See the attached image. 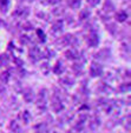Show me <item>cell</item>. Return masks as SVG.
Wrapping results in <instances>:
<instances>
[{"mask_svg": "<svg viewBox=\"0 0 131 133\" xmlns=\"http://www.w3.org/2000/svg\"><path fill=\"white\" fill-rule=\"evenodd\" d=\"M68 5L72 8H77L80 5V0H68Z\"/></svg>", "mask_w": 131, "mask_h": 133, "instance_id": "obj_1", "label": "cell"}, {"mask_svg": "<svg viewBox=\"0 0 131 133\" xmlns=\"http://www.w3.org/2000/svg\"><path fill=\"white\" fill-rule=\"evenodd\" d=\"M89 44H90L91 46H96L97 44H98V38H97L96 35L90 37V38H89Z\"/></svg>", "mask_w": 131, "mask_h": 133, "instance_id": "obj_2", "label": "cell"}, {"mask_svg": "<svg viewBox=\"0 0 131 133\" xmlns=\"http://www.w3.org/2000/svg\"><path fill=\"white\" fill-rule=\"evenodd\" d=\"M126 19V14L125 13H119L118 14V20L119 21H123V20H125Z\"/></svg>", "mask_w": 131, "mask_h": 133, "instance_id": "obj_3", "label": "cell"}, {"mask_svg": "<svg viewBox=\"0 0 131 133\" xmlns=\"http://www.w3.org/2000/svg\"><path fill=\"white\" fill-rule=\"evenodd\" d=\"M88 3L90 4L91 6H96L99 4V0H88Z\"/></svg>", "mask_w": 131, "mask_h": 133, "instance_id": "obj_4", "label": "cell"}, {"mask_svg": "<svg viewBox=\"0 0 131 133\" xmlns=\"http://www.w3.org/2000/svg\"><path fill=\"white\" fill-rule=\"evenodd\" d=\"M38 34H39V35H40V37H41L40 39H43V40H44V33L41 32V31H38Z\"/></svg>", "mask_w": 131, "mask_h": 133, "instance_id": "obj_5", "label": "cell"}, {"mask_svg": "<svg viewBox=\"0 0 131 133\" xmlns=\"http://www.w3.org/2000/svg\"><path fill=\"white\" fill-rule=\"evenodd\" d=\"M1 3L5 4V5H6V4H7V0H1Z\"/></svg>", "mask_w": 131, "mask_h": 133, "instance_id": "obj_6", "label": "cell"}]
</instances>
